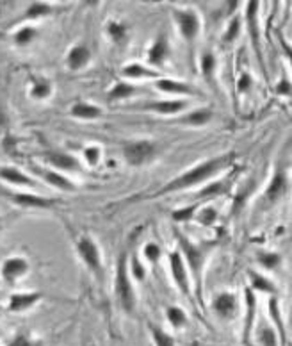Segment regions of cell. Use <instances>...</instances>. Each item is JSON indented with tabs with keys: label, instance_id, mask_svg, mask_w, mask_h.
<instances>
[{
	"label": "cell",
	"instance_id": "cell-18",
	"mask_svg": "<svg viewBox=\"0 0 292 346\" xmlns=\"http://www.w3.org/2000/svg\"><path fill=\"white\" fill-rule=\"evenodd\" d=\"M43 179H45L46 182H50L52 186H56V188L64 189V191H73V189H75V186L71 184L66 177L57 175V173H54V171H43Z\"/></svg>",
	"mask_w": 292,
	"mask_h": 346
},
{
	"label": "cell",
	"instance_id": "cell-27",
	"mask_svg": "<svg viewBox=\"0 0 292 346\" xmlns=\"http://www.w3.org/2000/svg\"><path fill=\"white\" fill-rule=\"evenodd\" d=\"M259 341L262 346H278L276 334H274V330H271V328H264V330L260 332Z\"/></svg>",
	"mask_w": 292,
	"mask_h": 346
},
{
	"label": "cell",
	"instance_id": "cell-25",
	"mask_svg": "<svg viewBox=\"0 0 292 346\" xmlns=\"http://www.w3.org/2000/svg\"><path fill=\"white\" fill-rule=\"evenodd\" d=\"M152 332H154V339L157 346H175V339L166 332L159 330V328H152Z\"/></svg>",
	"mask_w": 292,
	"mask_h": 346
},
{
	"label": "cell",
	"instance_id": "cell-23",
	"mask_svg": "<svg viewBox=\"0 0 292 346\" xmlns=\"http://www.w3.org/2000/svg\"><path fill=\"white\" fill-rule=\"evenodd\" d=\"M134 93H135V88L130 86V84H118V86H114L113 90H111L109 97L111 98H127Z\"/></svg>",
	"mask_w": 292,
	"mask_h": 346
},
{
	"label": "cell",
	"instance_id": "cell-45",
	"mask_svg": "<svg viewBox=\"0 0 292 346\" xmlns=\"http://www.w3.org/2000/svg\"><path fill=\"white\" fill-rule=\"evenodd\" d=\"M6 123H8V118H6V113L2 109H0V131L6 127Z\"/></svg>",
	"mask_w": 292,
	"mask_h": 346
},
{
	"label": "cell",
	"instance_id": "cell-13",
	"mask_svg": "<svg viewBox=\"0 0 292 346\" xmlns=\"http://www.w3.org/2000/svg\"><path fill=\"white\" fill-rule=\"evenodd\" d=\"M89 57L91 54L86 47H75V49H71L70 56H68V64H70L71 70H79V68H82L89 61Z\"/></svg>",
	"mask_w": 292,
	"mask_h": 346
},
{
	"label": "cell",
	"instance_id": "cell-36",
	"mask_svg": "<svg viewBox=\"0 0 292 346\" xmlns=\"http://www.w3.org/2000/svg\"><path fill=\"white\" fill-rule=\"evenodd\" d=\"M109 32H111V36H113L114 39H120V38H123L125 27L116 22H113V23H109Z\"/></svg>",
	"mask_w": 292,
	"mask_h": 346
},
{
	"label": "cell",
	"instance_id": "cell-1",
	"mask_svg": "<svg viewBox=\"0 0 292 346\" xmlns=\"http://www.w3.org/2000/svg\"><path fill=\"white\" fill-rule=\"evenodd\" d=\"M228 162V157H217V159H210V161L203 162V164L196 166V168L189 169L185 171L184 175H180L176 181L169 182L168 186L164 188V193L169 191H178V189H185V188H191V186L198 184V182L207 181L209 177H212L214 173L219 171L223 166Z\"/></svg>",
	"mask_w": 292,
	"mask_h": 346
},
{
	"label": "cell",
	"instance_id": "cell-35",
	"mask_svg": "<svg viewBox=\"0 0 292 346\" xmlns=\"http://www.w3.org/2000/svg\"><path fill=\"white\" fill-rule=\"evenodd\" d=\"M214 66H216V61H214V57L210 56V54H207L205 57L202 59V70L205 75H210L214 70Z\"/></svg>",
	"mask_w": 292,
	"mask_h": 346
},
{
	"label": "cell",
	"instance_id": "cell-41",
	"mask_svg": "<svg viewBox=\"0 0 292 346\" xmlns=\"http://www.w3.org/2000/svg\"><path fill=\"white\" fill-rule=\"evenodd\" d=\"M132 275H134L135 279H139V280L144 279V270H142V266L139 264L137 259H132Z\"/></svg>",
	"mask_w": 292,
	"mask_h": 346
},
{
	"label": "cell",
	"instance_id": "cell-34",
	"mask_svg": "<svg viewBox=\"0 0 292 346\" xmlns=\"http://www.w3.org/2000/svg\"><path fill=\"white\" fill-rule=\"evenodd\" d=\"M216 218H217V214L212 207H207V209H203V211L200 212V222L205 223V225H210Z\"/></svg>",
	"mask_w": 292,
	"mask_h": 346
},
{
	"label": "cell",
	"instance_id": "cell-15",
	"mask_svg": "<svg viewBox=\"0 0 292 346\" xmlns=\"http://www.w3.org/2000/svg\"><path fill=\"white\" fill-rule=\"evenodd\" d=\"M0 177L6 179V181L13 182V184H20V186H34V182L29 177H25L22 171L15 168H4L0 169Z\"/></svg>",
	"mask_w": 292,
	"mask_h": 346
},
{
	"label": "cell",
	"instance_id": "cell-3",
	"mask_svg": "<svg viewBox=\"0 0 292 346\" xmlns=\"http://www.w3.org/2000/svg\"><path fill=\"white\" fill-rule=\"evenodd\" d=\"M155 154V145L150 141H137V143H130L123 148V155L127 159L128 164L141 166L146 161H150Z\"/></svg>",
	"mask_w": 292,
	"mask_h": 346
},
{
	"label": "cell",
	"instance_id": "cell-24",
	"mask_svg": "<svg viewBox=\"0 0 292 346\" xmlns=\"http://www.w3.org/2000/svg\"><path fill=\"white\" fill-rule=\"evenodd\" d=\"M251 280H253V287H255V289L267 291V293H273V291H276V287H274L273 284L269 282V280L264 279V277H260V275H257V273H251Z\"/></svg>",
	"mask_w": 292,
	"mask_h": 346
},
{
	"label": "cell",
	"instance_id": "cell-21",
	"mask_svg": "<svg viewBox=\"0 0 292 346\" xmlns=\"http://www.w3.org/2000/svg\"><path fill=\"white\" fill-rule=\"evenodd\" d=\"M166 54H168V45H166V39H159L150 50V63L152 64H161L166 59Z\"/></svg>",
	"mask_w": 292,
	"mask_h": 346
},
{
	"label": "cell",
	"instance_id": "cell-4",
	"mask_svg": "<svg viewBox=\"0 0 292 346\" xmlns=\"http://www.w3.org/2000/svg\"><path fill=\"white\" fill-rule=\"evenodd\" d=\"M175 18H176V22H178L180 32H182V36H184L185 39H192L196 34H198L200 22H198V18H196L194 13L175 11Z\"/></svg>",
	"mask_w": 292,
	"mask_h": 346
},
{
	"label": "cell",
	"instance_id": "cell-28",
	"mask_svg": "<svg viewBox=\"0 0 292 346\" xmlns=\"http://www.w3.org/2000/svg\"><path fill=\"white\" fill-rule=\"evenodd\" d=\"M32 38H34V29H30V27H23V29L15 36L18 45H25V43H29Z\"/></svg>",
	"mask_w": 292,
	"mask_h": 346
},
{
	"label": "cell",
	"instance_id": "cell-19",
	"mask_svg": "<svg viewBox=\"0 0 292 346\" xmlns=\"http://www.w3.org/2000/svg\"><path fill=\"white\" fill-rule=\"evenodd\" d=\"M15 200L20 205L27 207H48L52 205V200L41 198V196H32V195H16Z\"/></svg>",
	"mask_w": 292,
	"mask_h": 346
},
{
	"label": "cell",
	"instance_id": "cell-22",
	"mask_svg": "<svg viewBox=\"0 0 292 346\" xmlns=\"http://www.w3.org/2000/svg\"><path fill=\"white\" fill-rule=\"evenodd\" d=\"M212 118V113L207 109H200V111H194V113L187 114L185 118H182L180 121H184V123H189V125H203L207 123V121Z\"/></svg>",
	"mask_w": 292,
	"mask_h": 346
},
{
	"label": "cell",
	"instance_id": "cell-29",
	"mask_svg": "<svg viewBox=\"0 0 292 346\" xmlns=\"http://www.w3.org/2000/svg\"><path fill=\"white\" fill-rule=\"evenodd\" d=\"M260 264L273 270V268H276L280 264V257L276 253H260Z\"/></svg>",
	"mask_w": 292,
	"mask_h": 346
},
{
	"label": "cell",
	"instance_id": "cell-17",
	"mask_svg": "<svg viewBox=\"0 0 292 346\" xmlns=\"http://www.w3.org/2000/svg\"><path fill=\"white\" fill-rule=\"evenodd\" d=\"M71 114L77 118H84V120H93V118L100 116L102 111L98 107L91 106V104H77L73 109H71Z\"/></svg>",
	"mask_w": 292,
	"mask_h": 346
},
{
	"label": "cell",
	"instance_id": "cell-5",
	"mask_svg": "<svg viewBox=\"0 0 292 346\" xmlns=\"http://www.w3.org/2000/svg\"><path fill=\"white\" fill-rule=\"evenodd\" d=\"M79 253L84 259V263H86L91 270H94V271L100 270V255H98V248L93 241L87 239V237L80 239L79 241Z\"/></svg>",
	"mask_w": 292,
	"mask_h": 346
},
{
	"label": "cell",
	"instance_id": "cell-7",
	"mask_svg": "<svg viewBox=\"0 0 292 346\" xmlns=\"http://www.w3.org/2000/svg\"><path fill=\"white\" fill-rule=\"evenodd\" d=\"M169 264H171V271H173V279H175V282L182 287L184 293H187V275H185V266H184L182 257H180V253H171V255H169Z\"/></svg>",
	"mask_w": 292,
	"mask_h": 346
},
{
	"label": "cell",
	"instance_id": "cell-11",
	"mask_svg": "<svg viewBox=\"0 0 292 346\" xmlns=\"http://www.w3.org/2000/svg\"><path fill=\"white\" fill-rule=\"evenodd\" d=\"M214 309L223 318L232 316L233 311H235V298L232 294H221V296H217L216 301H214Z\"/></svg>",
	"mask_w": 292,
	"mask_h": 346
},
{
	"label": "cell",
	"instance_id": "cell-42",
	"mask_svg": "<svg viewBox=\"0 0 292 346\" xmlns=\"http://www.w3.org/2000/svg\"><path fill=\"white\" fill-rule=\"evenodd\" d=\"M11 346H34V342H30L25 335H18V337L11 342Z\"/></svg>",
	"mask_w": 292,
	"mask_h": 346
},
{
	"label": "cell",
	"instance_id": "cell-12",
	"mask_svg": "<svg viewBox=\"0 0 292 346\" xmlns=\"http://www.w3.org/2000/svg\"><path fill=\"white\" fill-rule=\"evenodd\" d=\"M157 88L161 91H166V93H182V95H196V91L192 90L191 86L182 82H175V80L169 79H161L157 80Z\"/></svg>",
	"mask_w": 292,
	"mask_h": 346
},
{
	"label": "cell",
	"instance_id": "cell-6",
	"mask_svg": "<svg viewBox=\"0 0 292 346\" xmlns=\"http://www.w3.org/2000/svg\"><path fill=\"white\" fill-rule=\"evenodd\" d=\"M180 246H182L185 257H187L189 266H191L192 273H194L196 277H200L198 273H200V266H202V263H203V252L196 248L192 243H189V241L185 239V237H182V236H180Z\"/></svg>",
	"mask_w": 292,
	"mask_h": 346
},
{
	"label": "cell",
	"instance_id": "cell-38",
	"mask_svg": "<svg viewBox=\"0 0 292 346\" xmlns=\"http://www.w3.org/2000/svg\"><path fill=\"white\" fill-rule=\"evenodd\" d=\"M86 159L89 164H96L98 159H100V148L98 147H89L86 150Z\"/></svg>",
	"mask_w": 292,
	"mask_h": 346
},
{
	"label": "cell",
	"instance_id": "cell-30",
	"mask_svg": "<svg viewBox=\"0 0 292 346\" xmlns=\"http://www.w3.org/2000/svg\"><path fill=\"white\" fill-rule=\"evenodd\" d=\"M144 255L148 261L155 263V261H159V257H161V248H159L155 243H150V245L144 246Z\"/></svg>",
	"mask_w": 292,
	"mask_h": 346
},
{
	"label": "cell",
	"instance_id": "cell-31",
	"mask_svg": "<svg viewBox=\"0 0 292 346\" xmlns=\"http://www.w3.org/2000/svg\"><path fill=\"white\" fill-rule=\"evenodd\" d=\"M32 95L36 98H45L50 95V84L48 82H38L32 88Z\"/></svg>",
	"mask_w": 292,
	"mask_h": 346
},
{
	"label": "cell",
	"instance_id": "cell-8",
	"mask_svg": "<svg viewBox=\"0 0 292 346\" xmlns=\"http://www.w3.org/2000/svg\"><path fill=\"white\" fill-rule=\"evenodd\" d=\"M287 189H288V182H287V177H285V173L278 171L276 175H274L273 182L269 184V188H267L266 200H267V202H274V200L280 198V196L283 195Z\"/></svg>",
	"mask_w": 292,
	"mask_h": 346
},
{
	"label": "cell",
	"instance_id": "cell-37",
	"mask_svg": "<svg viewBox=\"0 0 292 346\" xmlns=\"http://www.w3.org/2000/svg\"><path fill=\"white\" fill-rule=\"evenodd\" d=\"M237 32H239V20H233L232 22V25L228 27V32H226V36H225V41L226 43H230V41H233V39L237 38Z\"/></svg>",
	"mask_w": 292,
	"mask_h": 346
},
{
	"label": "cell",
	"instance_id": "cell-33",
	"mask_svg": "<svg viewBox=\"0 0 292 346\" xmlns=\"http://www.w3.org/2000/svg\"><path fill=\"white\" fill-rule=\"evenodd\" d=\"M50 9L46 8V6H43V4H32V8L27 11V16L29 18H39L41 15H46Z\"/></svg>",
	"mask_w": 292,
	"mask_h": 346
},
{
	"label": "cell",
	"instance_id": "cell-43",
	"mask_svg": "<svg viewBox=\"0 0 292 346\" xmlns=\"http://www.w3.org/2000/svg\"><path fill=\"white\" fill-rule=\"evenodd\" d=\"M250 82H251L250 75H242V77H240V80H239V90L240 91H246L248 88H250Z\"/></svg>",
	"mask_w": 292,
	"mask_h": 346
},
{
	"label": "cell",
	"instance_id": "cell-9",
	"mask_svg": "<svg viewBox=\"0 0 292 346\" xmlns=\"http://www.w3.org/2000/svg\"><path fill=\"white\" fill-rule=\"evenodd\" d=\"M187 106L184 100H164V102H148L146 104V109L157 111V113H164V114H173L182 111Z\"/></svg>",
	"mask_w": 292,
	"mask_h": 346
},
{
	"label": "cell",
	"instance_id": "cell-20",
	"mask_svg": "<svg viewBox=\"0 0 292 346\" xmlns=\"http://www.w3.org/2000/svg\"><path fill=\"white\" fill-rule=\"evenodd\" d=\"M123 75L125 77H134V79H139V77H155L157 73L148 70V68L141 66V64L134 63V64H128V66L123 68Z\"/></svg>",
	"mask_w": 292,
	"mask_h": 346
},
{
	"label": "cell",
	"instance_id": "cell-10",
	"mask_svg": "<svg viewBox=\"0 0 292 346\" xmlns=\"http://www.w3.org/2000/svg\"><path fill=\"white\" fill-rule=\"evenodd\" d=\"M25 271H27V263H25V259H20V257L9 259L8 263L4 264V268H2V275H4L8 280L18 279V277H22Z\"/></svg>",
	"mask_w": 292,
	"mask_h": 346
},
{
	"label": "cell",
	"instance_id": "cell-16",
	"mask_svg": "<svg viewBox=\"0 0 292 346\" xmlns=\"http://www.w3.org/2000/svg\"><path fill=\"white\" fill-rule=\"evenodd\" d=\"M46 161L52 162L54 166L57 168H63V169H73L77 168V161L71 155L66 154H59V152H52V154L46 155Z\"/></svg>",
	"mask_w": 292,
	"mask_h": 346
},
{
	"label": "cell",
	"instance_id": "cell-2",
	"mask_svg": "<svg viewBox=\"0 0 292 346\" xmlns=\"http://www.w3.org/2000/svg\"><path fill=\"white\" fill-rule=\"evenodd\" d=\"M116 294L120 298L121 305L127 313H132L134 311V304H135V298H134V289H132V284L128 280V275H127V259L121 257L120 264H118V273H116Z\"/></svg>",
	"mask_w": 292,
	"mask_h": 346
},
{
	"label": "cell",
	"instance_id": "cell-26",
	"mask_svg": "<svg viewBox=\"0 0 292 346\" xmlns=\"http://www.w3.org/2000/svg\"><path fill=\"white\" fill-rule=\"evenodd\" d=\"M168 318H169V321H171L173 327H182V325L185 323V314L182 313L178 307H169Z\"/></svg>",
	"mask_w": 292,
	"mask_h": 346
},
{
	"label": "cell",
	"instance_id": "cell-44",
	"mask_svg": "<svg viewBox=\"0 0 292 346\" xmlns=\"http://www.w3.org/2000/svg\"><path fill=\"white\" fill-rule=\"evenodd\" d=\"M281 45H283L285 54H287V56H288V59H290V64H292V47L288 45V43H285L283 39H281Z\"/></svg>",
	"mask_w": 292,
	"mask_h": 346
},
{
	"label": "cell",
	"instance_id": "cell-32",
	"mask_svg": "<svg viewBox=\"0 0 292 346\" xmlns=\"http://www.w3.org/2000/svg\"><path fill=\"white\" fill-rule=\"evenodd\" d=\"M192 214H194V207H185V209H180V211L173 212V220H176V222H185V220L192 218Z\"/></svg>",
	"mask_w": 292,
	"mask_h": 346
},
{
	"label": "cell",
	"instance_id": "cell-40",
	"mask_svg": "<svg viewBox=\"0 0 292 346\" xmlns=\"http://www.w3.org/2000/svg\"><path fill=\"white\" fill-rule=\"evenodd\" d=\"M223 191V184L221 182H216V184L209 186V188H205L202 193H200V196H209V195H216V193H221Z\"/></svg>",
	"mask_w": 292,
	"mask_h": 346
},
{
	"label": "cell",
	"instance_id": "cell-14",
	"mask_svg": "<svg viewBox=\"0 0 292 346\" xmlns=\"http://www.w3.org/2000/svg\"><path fill=\"white\" fill-rule=\"evenodd\" d=\"M38 300H39L38 293L15 294V296L11 298V305H9V309H11V311H22V309H27V307H30V305H34Z\"/></svg>",
	"mask_w": 292,
	"mask_h": 346
},
{
	"label": "cell",
	"instance_id": "cell-39",
	"mask_svg": "<svg viewBox=\"0 0 292 346\" xmlns=\"http://www.w3.org/2000/svg\"><path fill=\"white\" fill-rule=\"evenodd\" d=\"M276 91L280 95H290L292 97V84L287 80V77H283V79L280 80V84L276 86Z\"/></svg>",
	"mask_w": 292,
	"mask_h": 346
}]
</instances>
